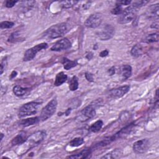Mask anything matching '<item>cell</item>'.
Returning a JSON list of instances; mask_svg holds the SVG:
<instances>
[{
  "label": "cell",
  "instance_id": "cell-1",
  "mask_svg": "<svg viewBox=\"0 0 159 159\" xmlns=\"http://www.w3.org/2000/svg\"><path fill=\"white\" fill-rule=\"evenodd\" d=\"M46 137L45 132L43 130L37 131L27 137L24 143L19 147L18 155H23L32 148L40 143Z\"/></svg>",
  "mask_w": 159,
  "mask_h": 159
},
{
  "label": "cell",
  "instance_id": "cell-2",
  "mask_svg": "<svg viewBox=\"0 0 159 159\" xmlns=\"http://www.w3.org/2000/svg\"><path fill=\"white\" fill-rule=\"evenodd\" d=\"M68 31V24L66 22H61L50 27L43 32L42 36L47 39H54L62 37Z\"/></svg>",
  "mask_w": 159,
  "mask_h": 159
},
{
  "label": "cell",
  "instance_id": "cell-3",
  "mask_svg": "<svg viewBox=\"0 0 159 159\" xmlns=\"http://www.w3.org/2000/svg\"><path fill=\"white\" fill-rule=\"evenodd\" d=\"M40 105V103L36 101H32L24 104L20 107L18 111L19 117L22 118L35 114L38 111Z\"/></svg>",
  "mask_w": 159,
  "mask_h": 159
},
{
  "label": "cell",
  "instance_id": "cell-4",
  "mask_svg": "<svg viewBox=\"0 0 159 159\" xmlns=\"http://www.w3.org/2000/svg\"><path fill=\"white\" fill-rule=\"evenodd\" d=\"M138 9L139 8L134 4L128 6L124 10H123L122 12L119 15L117 19V22L124 24L132 21L135 18Z\"/></svg>",
  "mask_w": 159,
  "mask_h": 159
},
{
  "label": "cell",
  "instance_id": "cell-5",
  "mask_svg": "<svg viewBox=\"0 0 159 159\" xmlns=\"http://www.w3.org/2000/svg\"><path fill=\"white\" fill-rule=\"evenodd\" d=\"M57 107V101L56 98H54L48 102V104L42 109L39 117L40 120L42 121H45L52 117L55 114Z\"/></svg>",
  "mask_w": 159,
  "mask_h": 159
},
{
  "label": "cell",
  "instance_id": "cell-6",
  "mask_svg": "<svg viewBox=\"0 0 159 159\" xmlns=\"http://www.w3.org/2000/svg\"><path fill=\"white\" fill-rule=\"evenodd\" d=\"M115 34V29L111 24H104L96 32L97 37L101 40H107L111 39Z\"/></svg>",
  "mask_w": 159,
  "mask_h": 159
},
{
  "label": "cell",
  "instance_id": "cell-7",
  "mask_svg": "<svg viewBox=\"0 0 159 159\" xmlns=\"http://www.w3.org/2000/svg\"><path fill=\"white\" fill-rule=\"evenodd\" d=\"M47 47H48V44L47 43L43 42V43L37 44L35 46L27 50L24 53L23 60L24 61L32 60V59L34 58L36 54L39 52L41 51L43 49H46Z\"/></svg>",
  "mask_w": 159,
  "mask_h": 159
},
{
  "label": "cell",
  "instance_id": "cell-8",
  "mask_svg": "<svg viewBox=\"0 0 159 159\" xmlns=\"http://www.w3.org/2000/svg\"><path fill=\"white\" fill-rule=\"evenodd\" d=\"M102 21V15L96 12L91 14L85 20L84 25L88 28H96L99 27Z\"/></svg>",
  "mask_w": 159,
  "mask_h": 159
},
{
  "label": "cell",
  "instance_id": "cell-9",
  "mask_svg": "<svg viewBox=\"0 0 159 159\" xmlns=\"http://www.w3.org/2000/svg\"><path fill=\"white\" fill-rule=\"evenodd\" d=\"M150 145V142L148 139L139 140L133 144V150L135 153L142 154L146 152Z\"/></svg>",
  "mask_w": 159,
  "mask_h": 159
},
{
  "label": "cell",
  "instance_id": "cell-10",
  "mask_svg": "<svg viewBox=\"0 0 159 159\" xmlns=\"http://www.w3.org/2000/svg\"><path fill=\"white\" fill-rule=\"evenodd\" d=\"M99 103L100 102L99 100H96L84 107L81 111V116L84 117L86 120H88L94 117L96 115V107L99 106Z\"/></svg>",
  "mask_w": 159,
  "mask_h": 159
},
{
  "label": "cell",
  "instance_id": "cell-11",
  "mask_svg": "<svg viewBox=\"0 0 159 159\" xmlns=\"http://www.w3.org/2000/svg\"><path fill=\"white\" fill-rule=\"evenodd\" d=\"M130 89L129 85H125L119 88H114L109 91V96L113 99H117L124 96L129 92Z\"/></svg>",
  "mask_w": 159,
  "mask_h": 159
},
{
  "label": "cell",
  "instance_id": "cell-12",
  "mask_svg": "<svg viewBox=\"0 0 159 159\" xmlns=\"http://www.w3.org/2000/svg\"><path fill=\"white\" fill-rule=\"evenodd\" d=\"M71 47V42L67 38H63L56 42L51 47L52 51L60 52L69 49Z\"/></svg>",
  "mask_w": 159,
  "mask_h": 159
},
{
  "label": "cell",
  "instance_id": "cell-13",
  "mask_svg": "<svg viewBox=\"0 0 159 159\" xmlns=\"http://www.w3.org/2000/svg\"><path fill=\"white\" fill-rule=\"evenodd\" d=\"M134 127V123H131L128 125H126L125 127L122 128L119 132H117L114 135H113L112 137H111V140L114 141V140H116L117 139L123 137L126 135H128L132 130Z\"/></svg>",
  "mask_w": 159,
  "mask_h": 159
},
{
  "label": "cell",
  "instance_id": "cell-14",
  "mask_svg": "<svg viewBox=\"0 0 159 159\" xmlns=\"http://www.w3.org/2000/svg\"><path fill=\"white\" fill-rule=\"evenodd\" d=\"M27 139V133L25 131H20L16 136H15L11 140V144L12 146L20 145L25 142Z\"/></svg>",
  "mask_w": 159,
  "mask_h": 159
},
{
  "label": "cell",
  "instance_id": "cell-15",
  "mask_svg": "<svg viewBox=\"0 0 159 159\" xmlns=\"http://www.w3.org/2000/svg\"><path fill=\"white\" fill-rule=\"evenodd\" d=\"M159 4H152L148 7L147 11V15L149 18H154V20L158 19V9Z\"/></svg>",
  "mask_w": 159,
  "mask_h": 159
},
{
  "label": "cell",
  "instance_id": "cell-16",
  "mask_svg": "<svg viewBox=\"0 0 159 159\" xmlns=\"http://www.w3.org/2000/svg\"><path fill=\"white\" fill-rule=\"evenodd\" d=\"M120 75L122 80H125L132 75V67L129 65H122L120 69Z\"/></svg>",
  "mask_w": 159,
  "mask_h": 159
},
{
  "label": "cell",
  "instance_id": "cell-17",
  "mask_svg": "<svg viewBox=\"0 0 159 159\" xmlns=\"http://www.w3.org/2000/svg\"><path fill=\"white\" fill-rule=\"evenodd\" d=\"M40 120V118L39 117H30V118H27L25 119H22L19 122V125L20 126L25 127H29L30 125H34L37 123L39 122Z\"/></svg>",
  "mask_w": 159,
  "mask_h": 159
},
{
  "label": "cell",
  "instance_id": "cell-18",
  "mask_svg": "<svg viewBox=\"0 0 159 159\" xmlns=\"http://www.w3.org/2000/svg\"><path fill=\"white\" fill-rule=\"evenodd\" d=\"M91 155V150L90 148H85L83 149L80 153L78 154H74L72 155H70L67 157L68 158H88L90 157V155Z\"/></svg>",
  "mask_w": 159,
  "mask_h": 159
},
{
  "label": "cell",
  "instance_id": "cell-19",
  "mask_svg": "<svg viewBox=\"0 0 159 159\" xmlns=\"http://www.w3.org/2000/svg\"><path fill=\"white\" fill-rule=\"evenodd\" d=\"M67 75L63 71L58 73L55 77V80L54 82V85L56 86H59L64 83L67 80Z\"/></svg>",
  "mask_w": 159,
  "mask_h": 159
},
{
  "label": "cell",
  "instance_id": "cell-20",
  "mask_svg": "<svg viewBox=\"0 0 159 159\" xmlns=\"http://www.w3.org/2000/svg\"><path fill=\"white\" fill-rule=\"evenodd\" d=\"M122 155V150L119 148H116L110 152L106 153L105 155L101 157V158H120Z\"/></svg>",
  "mask_w": 159,
  "mask_h": 159
},
{
  "label": "cell",
  "instance_id": "cell-21",
  "mask_svg": "<svg viewBox=\"0 0 159 159\" xmlns=\"http://www.w3.org/2000/svg\"><path fill=\"white\" fill-rule=\"evenodd\" d=\"M131 55L134 57H139L143 53V48L140 44L135 45L130 50Z\"/></svg>",
  "mask_w": 159,
  "mask_h": 159
},
{
  "label": "cell",
  "instance_id": "cell-22",
  "mask_svg": "<svg viewBox=\"0 0 159 159\" xmlns=\"http://www.w3.org/2000/svg\"><path fill=\"white\" fill-rule=\"evenodd\" d=\"M12 91L14 93V94L19 97L22 96H24L25 94L27 93V92L28 91V88H22L19 85H16L15 86H14L13 89H12Z\"/></svg>",
  "mask_w": 159,
  "mask_h": 159
},
{
  "label": "cell",
  "instance_id": "cell-23",
  "mask_svg": "<svg viewBox=\"0 0 159 159\" xmlns=\"http://www.w3.org/2000/svg\"><path fill=\"white\" fill-rule=\"evenodd\" d=\"M63 68L68 70L77 65V61L75 60H70L68 59L67 58H64L63 60Z\"/></svg>",
  "mask_w": 159,
  "mask_h": 159
},
{
  "label": "cell",
  "instance_id": "cell-24",
  "mask_svg": "<svg viewBox=\"0 0 159 159\" xmlns=\"http://www.w3.org/2000/svg\"><path fill=\"white\" fill-rule=\"evenodd\" d=\"M158 41V34L153 33L148 34L143 40V42L147 43L157 42Z\"/></svg>",
  "mask_w": 159,
  "mask_h": 159
},
{
  "label": "cell",
  "instance_id": "cell-25",
  "mask_svg": "<svg viewBox=\"0 0 159 159\" xmlns=\"http://www.w3.org/2000/svg\"><path fill=\"white\" fill-rule=\"evenodd\" d=\"M103 125V122L101 120H98L93 123L89 127V130L93 132H99Z\"/></svg>",
  "mask_w": 159,
  "mask_h": 159
},
{
  "label": "cell",
  "instance_id": "cell-26",
  "mask_svg": "<svg viewBox=\"0 0 159 159\" xmlns=\"http://www.w3.org/2000/svg\"><path fill=\"white\" fill-rule=\"evenodd\" d=\"M78 80L76 76H73L69 82V89L71 91H76L78 88Z\"/></svg>",
  "mask_w": 159,
  "mask_h": 159
},
{
  "label": "cell",
  "instance_id": "cell-27",
  "mask_svg": "<svg viewBox=\"0 0 159 159\" xmlns=\"http://www.w3.org/2000/svg\"><path fill=\"white\" fill-rule=\"evenodd\" d=\"M84 139L81 137H76L71 140L69 143V145L73 147H77L81 145L84 143Z\"/></svg>",
  "mask_w": 159,
  "mask_h": 159
},
{
  "label": "cell",
  "instance_id": "cell-28",
  "mask_svg": "<svg viewBox=\"0 0 159 159\" xmlns=\"http://www.w3.org/2000/svg\"><path fill=\"white\" fill-rule=\"evenodd\" d=\"M77 2H78V1H63L60 2V3L62 6V7L63 8H66V9L71 7L72 6L75 5V4H76Z\"/></svg>",
  "mask_w": 159,
  "mask_h": 159
},
{
  "label": "cell",
  "instance_id": "cell-29",
  "mask_svg": "<svg viewBox=\"0 0 159 159\" xmlns=\"http://www.w3.org/2000/svg\"><path fill=\"white\" fill-rule=\"evenodd\" d=\"M14 25V23L11 21H3L0 24V27L1 29L12 28Z\"/></svg>",
  "mask_w": 159,
  "mask_h": 159
},
{
  "label": "cell",
  "instance_id": "cell-30",
  "mask_svg": "<svg viewBox=\"0 0 159 159\" xmlns=\"http://www.w3.org/2000/svg\"><path fill=\"white\" fill-rule=\"evenodd\" d=\"M122 11H123V9H122V6L120 4H116V7L111 10V13L115 15H120L122 12Z\"/></svg>",
  "mask_w": 159,
  "mask_h": 159
},
{
  "label": "cell",
  "instance_id": "cell-31",
  "mask_svg": "<svg viewBox=\"0 0 159 159\" xmlns=\"http://www.w3.org/2000/svg\"><path fill=\"white\" fill-rule=\"evenodd\" d=\"M19 37H20V35H19L18 32H14V33L11 34V35L9 36V37L8 39V41L11 42H16V41L18 40Z\"/></svg>",
  "mask_w": 159,
  "mask_h": 159
},
{
  "label": "cell",
  "instance_id": "cell-32",
  "mask_svg": "<svg viewBox=\"0 0 159 159\" xmlns=\"http://www.w3.org/2000/svg\"><path fill=\"white\" fill-rule=\"evenodd\" d=\"M6 65H7V57H4L2 60L1 63V75L3 73Z\"/></svg>",
  "mask_w": 159,
  "mask_h": 159
},
{
  "label": "cell",
  "instance_id": "cell-33",
  "mask_svg": "<svg viewBox=\"0 0 159 159\" xmlns=\"http://www.w3.org/2000/svg\"><path fill=\"white\" fill-rule=\"evenodd\" d=\"M17 2V1H10L7 0L5 2V6L7 8H11Z\"/></svg>",
  "mask_w": 159,
  "mask_h": 159
},
{
  "label": "cell",
  "instance_id": "cell-34",
  "mask_svg": "<svg viewBox=\"0 0 159 159\" xmlns=\"http://www.w3.org/2000/svg\"><path fill=\"white\" fill-rule=\"evenodd\" d=\"M85 77H86V79L88 81H90V82H92L93 81V74L90 73H85Z\"/></svg>",
  "mask_w": 159,
  "mask_h": 159
},
{
  "label": "cell",
  "instance_id": "cell-35",
  "mask_svg": "<svg viewBox=\"0 0 159 159\" xmlns=\"http://www.w3.org/2000/svg\"><path fill=\"white\" fill-rule=\"evenodd\" d=\"M131 3L130 1H117L116 2V4H120L121 6L122 5H129Z\"/></svg>",
  "mask_w": 159,
  "mask_h": 159
},
{
  "label": "cell",
  "instance_id": "cell-36",
  "mask_svg": "<svg viewBox=\"0 0 159 159\" xmlns=\"http://www.w3.org/2000/svg\"><path fill=\"white\" fill-rule=\"evenodd\" d=\"M109 54V51L107 50H104L101 51L99 53V57H105Z\"/></svg>",
  "mask_w": 159,
  "mask_h": 159
},
{
  "label": "cell",
  "instance_id": "cell-37",
  "mask_svg": "<svg viewBox=\"0 0 159 159\" xmlns=\"http://www.w3.org/2000/svg\"><path fill=\"white\" fill-rule=\"evenodd\" d=\"M108 72L109 73V75H113L115 73V72H116L115 67L114 66H112L110 69H109Z\"/></svg>",
  "mask_w": 159,
  "mask_h": 159
},
{
  "label": "cell",
  "instance_id": "cell-38",
  "mask_svg": "<svg viewBox=\"0 0 159 159\" xmlns=\"http://www.w3.org/2000/svg\"><path fill=\"white\" fill-rule=\"evenodd\" d=\"M151 27L158 29V20H156L155 22H154V23H153V24H152Z\"/></svg>",
  "mask_w": 159,
  "mask_h": 159
},
{
  "label": "cell",
  "instance_id": "cell-39",
  "mask_svg": "<svg viewBox=\"0 0 159 159\" xmlns=\"http://www.w3.org/2000/svg\"><path fill=\"white\" fill-rule=\"evenodd\" d=\"M17 74V71H15V70L12 71V72L11 73V75H10L9 78L11 80V79H12V78H15V77L16 76Z\"/></svg>",
  "mask_w": 159,
  "mask_h": 159
},
{
  "label": "cell",
  "instance_id": "cell-40",
  "mask_svg": "<svg viewBox=\"0 0 159 159\" xmlns=\"http://www.w3.org/2000/svg\"><path fill=\"white\" fill-rule=\"evenodd\" d=\"M93 53H92V52H89L87 55H86V58L88 59V60H91L92 58H93Z\"/></svg>",
  "mask_w": 159,
  "mask_h": 159
},
{
  "label": "cell",
  "instance_id": "cell-41",
  "mask_svg": "<svg viewBox=\"0 0 159 159\" xmlns=\"http://www.w3.org/2000/svg\"><path fill=\"white\" fill-rule=\"evenodd\" d=\"M71 111V108H68V109H66V112H65L66 115V116H68V115L70 114Z\"/></svg>",
  "mask_w": 159,
  "mask_h": 159
},
{
  "label": "cell",
  "instance_id": "cell-42",
  "mask_svg": "<svg viewBox=\"0 0 159 159\" xmlns=\"http://www.w3.org/2000/svg\"><path fill=\"white\" fill-rule=\"evenodd\" d=\"M1 141H2V139H3V137H4V134H3L2 133H1Z\"/></svg>",
  "mask_w": 159,
  "mask_h": 159
},
{
  "label": "cell",
  "instance_id": "cell-43",
  "mask_svg": "<svg viewBox=\"0 0 159 159\" xmlns=\"http://www.w3.org/2000/svg\"><path fill=\"white\" fill-rule=\"evenodd\" d=\"M97 47H98L97 45H96V44H95V45H94V50H96V49H97Z\"/></svg>",
  "mask_w": 159,
  "mask_h": 159
}]
</instances>
